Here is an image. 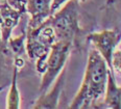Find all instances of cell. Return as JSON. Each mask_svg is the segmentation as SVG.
<instances>
[{
  "label": "cell",
  "mask_w": 121,
  "mask_h": 109,
  "mask_svg": "<svg viewBox=\"0 0 121 109\" xmlns=\"http://www.w3.org/2000/svg\"><path fill=\"white\" fill-rule=\"evenodd\" d=\"M102 107L121 109V85H118L115 79V74L109 70L107 86L104 90V101Z\"/></svg>",
  "instance_id": "obj_10"
},
{
  "label": "cell",
  "mask_w": 121,
  "mask_h": 109,
  "mask_svg": "<svg viewBox=\"0 0 121 109\" xmlns=\"http://www.w3.org/2000/svg\"><path fill=\"white\" fill-rule=\"evenodd\" d=\"M70 0H51V5H50V11H51V15L55 12L56 11L62 7L64 4H66Z\"/></svg>",
  "instance_id": "obj_13"
},
{
  "label": "cell",
  "mask_w": 121,
  "mask_h": 109,
  "mask_svg": "<svg viewBox=\"0 0 121 109\" xmlns=\"http://www.w3.org/2000/svg\"><path fill=\"white\" fill-rule=\"evenodd\" d=\"M18 72L19 69L14 65V70H13L12 80L9 83V90L7 93L6 97V108L7 109H19L21 107V96L18 88Z\"/></svg>",
  "instance_id": "obj_11"
},
{
  "label": "cell",
  "mask_w": 121,
  "mask_h": 109,
  "mask_svg": "<svg viewBox=\"0 0 121 109\" xmlns=\"http://www.w3.org/2000/svg\"><path fill=\"white\" fill-rule=\"evenodd\" d=\"M78 2H84V1H86V0H77Z\"/></svg>",
  "instance_id": "obj_14"
},
{
  "label": "cell",
  "mask_w": 121,
  "mask_h": 109,
  "mask_svg": "<svg viewBox=\"0 0 121 109\" xmlns=\"http://www.w3.org/2000/svg\"><path fill=\"white\" fill-rule=\"evenodd\" d=\"M121 40L120 34L116 30H102L99 32H93L88 35V40L94 46V49L105 60L110 71H113V55ZM115 74V73H114Z\"/></svg>",
  "instance_id": "obj_6"
},
{
  "label": "cell",
  "mask_w": 121,
  "mask_h": 109,
  "mask_svg": "<svg viewBox=\"0 0 121 109\" xmlns=\"http://www.w3.org/2000/svg\"><path fill=\"white\" fill-rule=\"evenodd\" d=\"M15 57L9 44L0 37V92L11 83Z\"/></svg>",
  "instance_id": "obj_9"
},
{
  "label": "cell",
  "mask_w": 121,
  "mask_h": 109,
  "mask_svg": "<svg viewBox=\"0 0 121 109\" xmlns=\"http://www.w3.org/2000/svg\"><path fill=\"white\" fill-rule=\"evenodd\" d=\"M72 47V44L62 40H56L51 46L40 84V93L46 92L60 74V72L65 69Z\"/></svg>",
  "instance_id": "obj_4"
},
{
  "label": "cell",
  "mask_w": 121,
  "mask_h": 109,
  "mask_svg": "<svg viewBox=\"0 0 121 109\" xmlns=\"http://www.w3.org/2000/svg\"><path fill=\"white\" fill-rule=\"evenodd\" d=\"M65 73L66 70H63L60 74L56 77L54 82L52 83L53 86L51 88H48L45 93H41L40 98L36 101L32 108L34 109H54L57 107L59 99L62 93L63 86L65 82Z\"/></svg>",
  "instance_id": "obj_7"
},
{
  "label": "cell",
  "mask_w": 121,
  "mask_h": 109,
  "mask_svg": "<svg viewBox=\"0 0 121 109\" xmlns=\"http://www.w3.org/2000/svg\"><path fill=\"white\" fill-rule=\"evenodd\" d=\"M109 68L103 57L95 49L90 50L85 75L75 97L70 103L71 109L95 107L98 99L104 95Z\"/></svg>",
  "instance_id": "obj_1"
},
{
  "label": "cell",
  "mask_w": 121,
  "mask_h": 109,
  "mask_svg": "<svg viewBox=\"0 0 121 109\" xmlns=\"http://www.w3.org/2000/svg\"><path fill=\"white\" fill-rule=\"evenodd\" d=\"M51 0H26L25 9L29 15L27 28H36L51 16Z\"/></svg>",
  "instance_id": "obj_8"
},
{
  "label": "cell",
  "mask_w": 121,
  "mask_h": 109,
  "mask_svg": "<svg viewBox=\"0 0 121 109\" xmlns=\"http://www.w3.org/2000/svg\"><path fill=\"white\" fill-rule=\"evenodd\" d=\"M26 0H0V37L7 43L13 29L23 16Z\"/></svg>",
  "instance_id": "obj_5"
},
{
  "label": "cell",
  "mask_w": 121,
  "mask_h": 109,
  "mask_svg": "<svg viewBox=\"0 0 121 109\" xmlns=\"http://www.w3.org/2000/svg\"><path fill=\"white\" fill-rule=\"evenodd\" d=\"M112 65H113V71H117L119 72V74H121V50H115L114 55H113V60H112Z\"/></svg>",
  "instance_id": "obj_12"
},
{
  "label": "cell",
  "mask_w": 121,
  "mask_h": 109,
  "mask_svg": "<svg viewBox=\"0 0 121 109\" xmlns=\"http://www.w3.org/2000/svg\"><path fill=\"white\" fill-rule=\"evenodd\" d=\"M78 11L79 2L77 0H70L47 19L53 29L56 40L74 45L79 32Z\"/></svg>",
  "instance_id": "obj_3"
},
{
  "label": "cell",
  "mask_w": 121,
  "mask_h": 109,
  "mask_svg": "<svg viewBox=\"0 0 121 109\" xmlns=\"http://www.w3.org/2000/svg\"><path fill=\"white\" fill-rule=\"evenodd\" d=\"M25 50L30 59L36 60V69L43 74L46 59L51 46L56 42L53 29L48 21H44L36 28H26Z\"/></svg>",
  "instance_id": "obj_2"
}]
</instances>
